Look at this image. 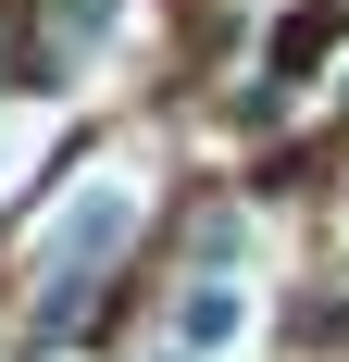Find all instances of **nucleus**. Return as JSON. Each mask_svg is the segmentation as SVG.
<instances>
[{"instance_id": "f257e3e1", "label": "nucleus", "mask_w": 349, "mask_h": 362, "mask_svg": "<svg viewBox=\"0 0 349 362\" xmlns=\"http://www.w3.org/2000/svg\"><path fill=\"white\" fill-rule=\"evenodd\" d=\"M324 37H337V0H312V13H287V37H275V63L300 75V63H312V50H324Z\"/></svg>"}, {"instance_id": "f03ea898", "label": "nucleus", "mask_w": 349, "mask_h": 362, "mask_svg": "<svg viewBox=\"0 0 349 362\" xmlns=\"http://www.w3.org/2000/svg\"><path fill=\"white\" fill-rule=\"evenodd\" d=\"M0 150H13V138H0Z\"/></svg>"}]
</instances>
